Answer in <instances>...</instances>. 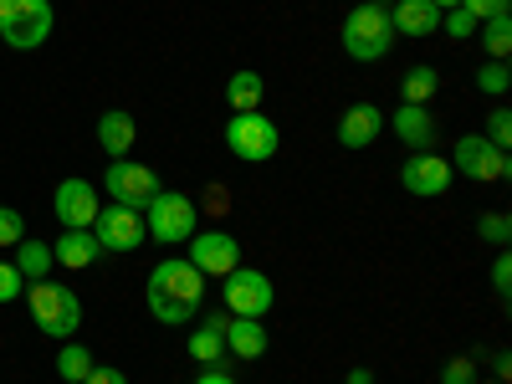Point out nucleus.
I'll list each match as a JSON object with an SVG mask.
<instances>
[{
	"instance_id": "f257e3e1",
	"label": "nucleus",
	"mask_w": 512,
	"mask_h": 384,
	"mask_svg": "<svg viewBox=\"0 0 512 384\" xmlns=\"http://www.w3.org/2000/svg\"><path fill=\"white\" fill-rule=\"evenodd\" d=\"M144 303L149 313L164 323V328H185L195 323L200 303H205V277L185 262V256H169V262H159L144 282Z\"/></svg>"
},
{
	"instance_id": "f03ea898",
	"label": "nucleus",
	"mask_w": 512,
	"mask_h": 384,
	"mask_svg": "<svg viewBox=\"0 0 512 384\" xmlns=\"http://www.w3.org/2000/svg\"><path fill=\"white\" fill-rule=\"evenodd\" d=\"M31 323H36V333H47V338H57V344H67V338L82 328V297L67 287V282H57V277H41V282H31Z\"/></svg>"
},
{
	"instance_id": "7ed1b4c3",
	"label": "nucleus",
	"mask_w": 512,
	"mask_h": 384,
	"mask_svg": "<svg viewBox=\"0 0 512 384\" xmlns=\"http://www.w3.org/2000/svg\"><path fill=\"white\" fill-rule=\"evenodd\" d=\"M338 41H344V52H349L354 62H379L384 52L395 47L390 11H384V6H369V0H359V6L344 16V31H338Z\"/></svg>"
},
{
	"instance_id": "20e7f679",
	"label": "nucleus",
	"mask_w": 512,
	"mask_h": 384,
	"mask_svg": "<svg viewBox=\"0 0 512 384\" xmlns=\"http://www.w3.org/2000/svg\"><path fill=\"white\" fill-rule=\"evenodd\" d=\"M57 16H52V0H0V41L16 52H36L47 47Z\"/></svg>"
},
{
	"instance_id": "39448f33",
	"label": "nucleus",
	"mask_w": 512,
	"mask_h": 384,
	"mask_svg": "<svg viewBox=\"0 0 512 384\" xmlns=\"http://www.w3.org/2000/svg\"><path fill=\"white\" fill-rule=\"evenodd\" d=\"M144 231H149L154 241H164V246H180V241H190V236L200 231V210H195V200L180 195V190H159L154 205L144 210Z\"/></svg>"
},
{
	"instance_id": "423d86ee",
	"label": "nucleus",
	"mask_w": 512,
	"mask_h": 384,
	"mask_svg": "<svg viewBox=\"0 0 512 384\" xmlns=\"http://www.w3.org/2000/svg\"><path fill=\"white\" fill-rule=\"evenodd\" d=\"M451 175H466V180H477V185L507 180L512 175V154L497 149L487 134H461L456 149H451Z\"/></svg>"
},
{
	"instance_id": "0eeeda50",
	"label": "nucleus",
	"mask_w": 512,
	"mask_h": 384,
	"mask_svg": "<svg viewBox=\"0 0 512 384\" xmlns=\"http://www.w3.org/2000/svg\"><path fill=\"white\" fill-rule=\"evenodd\" d=\"M282 134H277V123L256 108V113H231L226 123V149L241 159V164H267L277 154Z\"/></svg>"
},
{
	"instance_id": "6e6552de",
	"label": "nucleus",
	"mask_w": 512,
	"mask_h": 384,
	"mask_svg": "<svg viewBox=\"0 0 512 384\" xmlns=\"http://www.w3.org/2000/svg\"><path fill=\"white\" fill-rule=\"evenodd\" d=\"M103 190L113 195V205H128V210H149L154 195L164 190L159 175L139 159H108V175H103Z\"/></svg>"
},
{
	"instance_id": "1a4fd4ad",
	"label": "nucleus",
	"mask_w": 512,
	"mask_h": 384,
	"mask_svg": "<svg viewBox=\"0 0 512 384\" xmlns=\"http://www.w3.org/2000/svg\"><path fill=\"white\" fill-rule=\"evenodd\" d=\"M221 297H226V313H236V318H267L277 303V287L267 272L236 267L231 277H221Z\"/></svg>"
},
{
	"instance_id": "9d476101",
	"label": "nucleus",
	"mask_w": 512,
	"mask_h": 384,
	"mask_svg": "<svg viewBox=\"0 0 512 384\" xmlns=\"http://www.w3.org/2000/svg\"><path fill=\"white\" fill-rule=\"evenodd\" d=\"M93 236H98V246H103V251H118V256L139 251V246L149 241V231H144V210L103 205V210H98V221H93Z\"/></svg>"
},
{
	"instance_id": "9b49d317",
	"label": "nucleus",
	"mask_w": 512,
	"mask_h": 384,
	"mask_svg": "<svg viewBox=\"0 0 512 384\" xmlns=\"http://www.w3.org/2000/svg\"><path fill=\"white\" fill-rule=\"evenodd\" d=\"M185 262H190L200 277H231V272L241 267V246H236L231 231H195Z\"/></svg>"
},
{
	"instance_id": "f8f14e48",
	"label": "nucleus",
	"mask_w": 512,
	"mask_h": 384,
	"mask_svg": "<svg viewBox=\"0 0 512 384\" xmlns=\"http://www.w3.org/2000/svg\"><path fill=\"white\" fill-rule=\"evenodd\" d=\"M52 210H57V226L62 231H93L98 221V210H103V195L88 185V180H62L57 195H52Z\"/></svg>"
},
{
	"instance_id": "ddd939ff",
	"label": "nucleus",
	"mask_w": 512,
	"mask_h": 384,
	"mask_svg": "<svg viewBox=\"0 0 512 384\" xmlns=\"http://www.w3.org/2000/svg\"><path fill=\"white\" fill-rule=\"evenodd\" d=\"M451 159L446 154H436V149H425V154H410L405 164H400V185L410 190V195H446L451 190Z\"/></svg>"
},
{
	"instance_id": "4468645a",
	"label": "nucleus",
	"mask_w": 512,
	"mask_h": 384,
	"mask_svg": "<svg viewBox=\"0 0 512 384\" xmlns=\"http://www.w3.org/2000/svg\"><path fill=\"white\" fill-rule=\"evenodd\" d=\"M390 128H395V139H400L410 154L436 149V118H431V108H420V103H400V108L390 113Z\"/></svg>"
},
{
	"instance_id": "2eb2a0df",
	"label": "nucleus",
	"mask_w": 512,
	"mask_h": 384,
	"mask_svg": "<svg viewBox=\"0 0 512 384\" xmlns=\"http://www.w3.org/2000/svg\"><path fill=\"white\" fill-rule=\"evenodd\" d=\"M379 134H384V108H374V103H354L338 118V144L344 149H369Z\"/></svg>"
},
{
	"instance_id": "dca6fc26",
	"label": "nucleus",
	"mask_w": 512,
	"mask_h": 384,
	"mask_svg": "<svg viewBox=\"0 0 512 384\" xmlns=\"http://www.w3.org/2000/svg\"><path fill=\"white\" fill-rule=\"evenodd\" d=\"M390 31L400 36H436L441 31V11L431 0H395L390 6Z\"/></svg>"
},
{
	"instance_id": "f3484780",
	"label": "nucleus",
	"mask_w": 512,
	"mask_h": 384,
	"mask_svg": "<svg viewBox=\"0 0 512 384\" xmlns=\"http://www.w3.org/2000/svg\"><path fill=\"white\" fill-rule=\"evenodd\" d=\"M134 139H139V123H134V113L108 108V113L98 118V144H103V154H108V159H128Z\"/></svg>"
},
{
	"instance_id": "a211bd4d",
	"label": "nucleus",
	"mask_w": 512,
	"mask_h": 384,
	"mask_svg": "<svg viewBox=\"0 0 512 384\" xmlns=\"http://www.w3.org/2000/svg\"><path fill=\"white\" fill-rule=\"evenodd\" d=\"M98 256H103V246H98V236H93V231H62V236H57V246H52V262H57V267H67V272L93 267Z\"/></svg>"
},
{
	"instance_id": "6ab92c4d",
	"label": "nucleus",
	"mask_w": 512,
	"mask_h": 384,
	"mask_svg": "<svg viewBox=\"0 0 512 384\" xmlns=\"http://www.w3.org/2000/svg\"><path fill=\"white\" fill-rule=\"evenodd\" d=\"M221 338H226V354H231V359H262V354H267V328H262V318H231Z\"/></svg>"
},
{
	"instance_id": "aec40b11",
	"label": "nucleus",
	"mask_w": 512,
	"mask_h": 384,
	"mask_svg": "<svg viewBox=\"0 0 512 384\" xmlns=\"http://www.w3.org/2000/svg\"><path fill=\"white\" fill-rule=\"evenodd\" d=\"M262 98H267L262 72H231V82H226V103H231V113H256V108H262Z\"/></svg>"
},
{
	"instance_id": "412c9836",
	"label": "nucleus",
	"mask_w": 512,
	"mask_h": 384,
	"mask_svg": "<svg viewBox=\"0 0 512 384\" xmlns=\"http://www.w3.org/2000/svg\"><path fill=\"white\" fill-rule=\"evenodd\" d=\"M190 359L200 364V369H226V338H221V328H210V323H200L195 333H190Z\"/></svg>"
},
{
	"instance_id": "4be33fe9",
	"label": "nucleus",
	"mask_w": 512,
	"mask_h": 384,
	"mask_svg": "<svg viewBox=\"0 0 512 384\" xmlns=\"http://www.w3.org/2000/svg\"><path fill=\"white\" fill-rule=\"evenodd\" d=\"M52 246L47 241H36V236H21L16 241V272L21 277H31V282H41V277H52Z\"/></svg>"
},
{
	"instance_id": "5701e85b",
	"label": "nucleus",
	"mask_w": 512,
	"mask_h": 384,
	"mask_svg": "<svg viewBox=\"0 0 512 384\" xmlns=\"http://www.w3.org/2000/svg\"><path fill=\"white\" fill-rule=\"evenodd\" d=\"M436 93H441V72L436 67H410L405 82H400V103H420L425 108Z\"/></svg>"
},
{
	"instance_id": "b1692460",
	"label": "nucleus",
	"mask_w": 512,
	"mask_h": 384,
	"mask_svg": "<svg viewBox=\"0 0 512 384\" xmlns=\"http://www.w3.org/2000/svg\"><path fill=\"white\" fill-rule=\"evenodd\" d=\"M57 374H62L67 384H82V379L93 374V349H82L77 338H67L62 354H57Z\"/></svg>"
},
{
	"instance_id": "393cba45",
	"label": "nucleus",
	"mask_w": 512,
	"mask_h": 384,
	"mask_svg": "<svg viewBox=\"0 0 512 384\" xmlns=\"http://www.w3.org/2000/svg\"><path fill=\"white\" fill-rule=\"evenodd\" d=\"M477 36H482V47L492 52V62H507V52H512V16H492V21H482Z\"/></svg>"
},
{
	"instance_id": "a878e982",
	"label": "nucleus",
	"mask_w": 512,
	"mask_h": 384,
	"mask_svg": "<svg viewBox=\"0 0 512 384\" xmlns=\"http://www.w3.org/2000/svg\"><path fill=\"white\" fill-rule=\"evenodd\" d=\"M507 88H512L507 62H487V67H477V93H487V98H507Z\"/></svg>"
},
{
	"instance_id": "bb28decb",
	"label": "nucleus",
	"mask_w": 512,
	"mask_h": 384,
	"mask_svg": "<svg viewBox=\"0 0 512 384\" xmlns=\"http://www.w3.org/2000/svg\"><path fill=\"white\" fill-rule=\"evenodd\" d=\"M477 236H482V241H492V246L502 251V246L512 241V221L502 216V210H487V216L477 221Z\"/></svg>"
},
{
	"instance_id": "cd10ccee",
	"label": "nucleus",
	"mask_w": 512,
	"mask_h": 384,
	"mask_svg": "<svg viewBox=\"0 0 512 384\" xmlns=\"http://www.w3.org/2000/svg\"><path fill=\"white\" fill-rule=\"evenodd\" d=\"M441 31L456 36V41H466V36H477V16L461 11V6H451V11H441Z\"/></svg>"
},
{
	"instance_id": "c85d7f7f",
	"label": "nucleus",
	"mask_w": 512,
	"mask_h": 384,
	"mask_svg": "<svg viewBox=\"0 0 512 384\" xmlns=\"http://www.w3.org/2000/svg\"><path fill=\"white\" fill-rule=\"evenodd\" d=\"M21 236H26L21 210H16V205H0V246H16Z\"/></svg>"
},
{
	"instance_id": "c756f323",
	"label": "nucleus",
	"mask_w": 512,
	"mask_h": 384,
	"mask_svg": "<svg viewBox=\"0 0 512 384\" xmlns=\"http://www.w3.org/2000/svg\"><path fill=\"white\" fill-rule=\"evenodd\" d=\"M441 384H477V359L472 354H461L441 369Z\"/></svg>"
},
{
	"instance_id": "7c9ffc66",
	"label": "nucleus",
	"mask_w": 512,
	"mask_h": 384,
	"mask_svg": "<svg viewBox=\"0 0 512 384\" xmlns=\"http://www.w3.org/2000/svg\"><path fill=\"white\" fill-rule=\"evenodd\" d=\"M487 139H492L497 149H512V113H507V108H492V118H487Z\"/></svg>"
},
{
	"instance_id": "2f4dec72",
	"label": "nucleus",
	"mask_w": 512,
	"mask_h": 384,
	"mask_svg": "<svg viewBox=\"0 0 512 384\" xmlns=\"http://www.w3.org/2000/svg\"><path fill=\"white\" fill-rule=\"evenodd\" d=\"M492 292L502 297V303L512 297V256H507V246L497 251V262H492Z\"/></svg>"
},
{
	"instance_id": "473e14b6",
	"label": "nucleus",
	"mask_w": 512,
	"mask_h": 384,
	"mask_svg": "<svg viewBox=\"0 0 512 384\" xmlns=\"http://www.w3.org/2000/svg\"><path fill=\"white\" fill-rule=\"evenodd\" d=\"M26 292V277L16 272V262H0V303H16Z\"/></svg>"
},
{
	"instance_id": "72a5a7b5",
	"label": "nucleus",
	"mask_w": 512,
	"mask_h": 384,
	"mask_svg": "<svg viewBox=\"0 0 512 384\" xmlns=\"http://www.w3.org/2000/svg\"><path fill=\"white\" fill-rule=\"evenodd\" d=\"M507 6H512V0H461V11H472L477 26L492 21V16H507Z\"/></svg>"
},
{
	"instance_id": "f704fd0d",
	"label": "nucleus",
	"mask_w": 512,
	"mask_h": 384,
	"mask_svg": "<svg viewBox=\"0 0 512 384\" xmlns=\"http://www.w3.org/2000/svg\"><path fill=\"white\" fill-rule=\"evenodd\" d=\"M82 384H128V374H123V369H113V364H93V374L82 379Z\"/></svg>"
},
{
	"instance_id": "c9c22d12",
	"label": "nucleus",
	"mask_w": 512,
	"mask_h": 384,
	"mask_svg": "<svg viewBox=\"0 0 512 384\" xmlns=\"http://www.w3.org/2000/svg\"><path fill=\"white\" fill-rule=\"evenodd\" d=\"M195 384H236V374H231V369H200Z\"/></svg>"
},
{
	"instance_id": "e433bc0d",
	"label": "nucleus",
	"mask_w": 512,
	"mask_h": 384,
	"mask_svg": "<svg viewBox=\"0 0 512 384\" xmlns=\"http://www.w3.org/2000/svg\"><path fill=\"white\" fill-rule=\"evenodd\" d=\"M492 374L507 384V374H512V354H507V349H497V354H492Z\"/></svg>"
},
{
	"instance_id": "4c0bfd02",
	"label": "nucleus",
	"mask_w": 512,
	"mask_h": 384,
	"mask_svg": "<svg viewBox=\"0 0 512 384\" xmlns=\"http://www.w3.org/2000/svg\"><path fill=\"white\" fill-rule=\"evenodd\" d=\"M344 384H374V374H369V369H349Z\"/></svg>"
},
{
	"instance_id": "58836bf2",
	"label": "nucleus",
	"mask_w": 512,
	"mask_h": 384,
	"mask_svg": "<svg viewBox=\"0 0 512 384\" xmlns=\"http://www.w3.org/2000/svg\"><path fill=\"white\" fill-rule=\"evenodd\" d=\"M431 6H436V11H451V6H461V0H431Z\"/></svg>"
},
{
	"instance_id": "ea45409f",
	"label": "nucleus",
	"mask_w": 512,
	"mask_h": 384,
	"mask_svg": "<svg viewBox=\"0 0 512 384\" xmlns=\"http://www.w3.org/2000/svg\"><path fill=\"white\" fill-rule=\"evenodd\" d=\"M369 6H384V11H390V6H395V0H369Z\"/></svg>"
},
{
	"instance_id": "a19ab883",
	"label": "nucleus",
	"mask_w": 512,
	"mask_h": 384,
	"mask_svg": "<svg viewBox=\"0 0 512 384\" xmlns=\"http://www.w3.org/2000/svg\"><path fill=\"white\" fill-rule=\"evenodd\" d=\"M492 384H502V379H492Z\"/></svg>"
}]
</instances>
